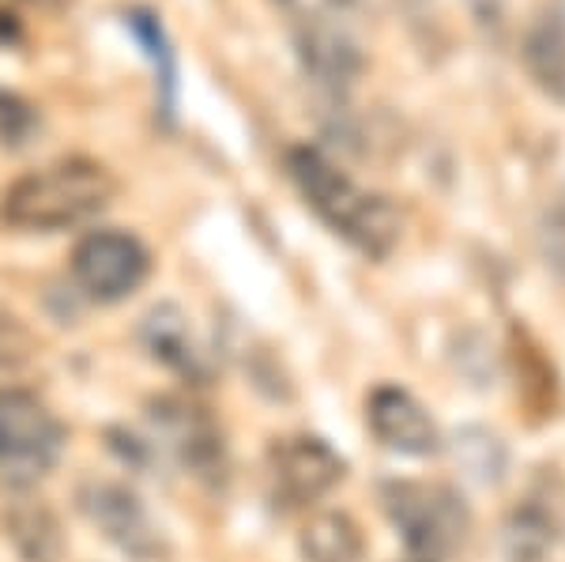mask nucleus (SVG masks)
<instances>
[{
	"instance_id": "nucleus-1",
	"label": "nucleus",
	"mask_w": 565,
	"mask_h": 562,
	"mask_svg": "<svg viewBox=\"0 0 565 562\" xmlns=\"http://www.w3.org/2000/svg\"><path fill=\"white\" fill-rule=\"evenodd\" d=\"M287 170L295 178L298 193L321 220L351 242L359 253L381 261L399 242V215L385 197L362 189L359 181L343 174L332 159H324L317 148H290Z\"/></svg>"
},
{
	"instance_id": "nucleus-2",
	"label": "nucleus",
	"mask_w": 565,
	"mask_h": 562,
	"mask_svg": "<svg viewBox=\"0 0 565 562\" xmlns=\"http://www.w3.org/2000/svg\"><path fill=\"white\" fill-rule=\"evenodd\" d=\"M114 197L117 181L103 162L61 159L12 181L0 197V220L15 231H68L103 212Z\"/></svg>"
},
{
	"instance_id": "nucleus-3",
	"label": "nucleus",
	"mask_w": 565,
	"mask_h": 562,
	"mask_svg": "<svg viewBox=\"0 0 565 562\" xmlns=\"http://www.w3.org/2000/svg\"><path fill=\"white\" fill-rule=\"evenodd\" d=\"M381 502L404 540L407 562H452L468 540L471 513L452 487L396 479L381 487Z\"/></svg>"
},
{
	"instance_id": "nucleus-4",
	"label": "nucleus",
	"mask_w": 565,
	"mask_h": 562,
	"mask_svg": "<svg viewBox=\"0 0 565 562\" xmlns=\"http://www.w3.org/2000/svg\"><path fill=\"white\" fill-rule=\"evenodd\" d=\"M65 449L57 415L26 389H0V476L12 487H31L53 473Z\"/></svg>"
},
{
	"instance_id": "nucleus-5",
	"label": "nucleus",
	"mask_w": 565,
	"mask_h": 562,
	"mask_svg": "<svg viewBox=\"0 0 565 562\" xmlns=\"http://www.w3.org/2000/svg\"><path fill=\"white\" fill-rule=\"evenodd\" d=\"M295 12L298 61L324 91L343 95L366 68L362 45L343 23L348 0H287Z\"/></svg>"
},
{
	"instance_id": "nucleus-6",
	"label": "nucleus",
	"mask_w": 565,
	"mask_h": 562,
	"mask_svg": "<svg viewBox=\"0 0 565 562\" xmlns=\"http://www.w3.org/2000/svg\"><path fill=\"white\" fill-rule=\"evenodd\" d=\"M76 502H79V510H84V518L95 524L121 555H129L136 562L167 559V537H162V529L151 521L140 495L129 491L125 484L106 479V476H87L76 491Z\"/></svg>"
},
{
	"instance_id": "nucleus-7",
	"label": "nucleus",
	"mask_w": 565,
	"mask_h": 562,
	"mask_svg": "<svg viewBox=\"0 0 565 562\" xmlns=\"http://www.w3.org/2000/svg\"><path fill=\"white\" fill-rule=\"evenodd\" d=\"M151 431L159 446L185 468L189 476L207 487H218L226 479V442L212 415L193 401L181 396H159L151 401Z\"/></svg>"
},
{
	"instance_id": "nucleus-8",
	"label": "nucleus",
	"mask_w": 565,
	"mask_h": 562,
	"mask_svg": "<svg viewBox=\"0 0 565 562\" xmlns=\"http://www.w3.org/2000/svg\"><path fill=\"white\" fill-rule=\"evenodd\" d=\"M151 272V253L136 234L90 231L72 250V276L98 303H121L136 295Z\"/></svg>"
},
{
	"instance_id": "nucleus-9",
	"label": "nucleus",
	"mask_w": 565,
	"mask_h": 562,
	"mask_svg": "<svg viewBox=\"0 0 565 562\" xmlns=\"http://www.w3.org/2000/svg\"><path fill=\"white\" fill-rule=\"evenodd\" d=\"M268 476L276 495L287 506H309L324 498L332 487L343 484L348 465L343 457L317 434H290L271 442L268 449Z\"/></svg>"
},
{
	"instance_id": "nucleus-10",
	"label": "nucleus",
	"mask_w": 565,
	"mask_h": 562,
	"mask_svg": "<svg viewBox=\"0 0 565 562\" xmlns=\"http://www.w3.org/2000/svg\"><path fill=\"white\" fill-rule=\"evenodd\" d=\"M366 423L373 438L404 457H430L441 449V434L423 404L399 385H377L366 404Z\"/></svg>"
},
{
	"instance_id": "nucleus-11",
	"label": "nucleus",
	"mask_w": 565,
	"mask_h": 562,
	"mask_svg": "<svg viewBox=\"0 0 565 562\" xmlns=\"http://www.w3.org/2000/svg\"><path fill=\"white\" fill-rule=\"evenodd\" d=\"M140 343L148 348L151 359H159L162 367H170L174 374L189 378V382L204 385L212 367H207V356L200 351V343L193 337V325L181 306L162 303L154 310L143 314L140 321Z\"/></svg>"
},
{
	"instance_id": "nucleus-12",
	"label": "nucleus",
	"mask_w": 565,
	"mask_h": 562,
	"mask_svg": "<svg viewBox=\"0 0 565 562\" xmlns=\"http://www.w3.org/2000/svg\"><path fill=\"white\" fill-rule=\"evenodd\" d=\"M0 529L12 540V548L20 551L23 562H61L65 559V529L61 518L42 502V498H12L0 510Z\"/></svg>"
},
{
	"instance_id": "nucleus-13",
	"label": "nucleus",
	"mask_w": 565,
	"mask_h": 562,
	"mask_svg": "<svg viewBox=\"0 0 565 562\" xmlns=\"http://www.w3.org/2000/svg\"><path fill=\"white\" fill-rule=\"evenodd\" d=\"M521 57L543 95L565 106V0H551L527 26Z\"/></svg>"
},
{
	"instance_id": "nucleus-14",
	"label": "nucleus",
	"mask_w": 565,
	"mask_h": 562,
	"mask_svg": "<svg viewBox=\"0 0 565 562\" xmlns=\"http://www.w3.org/2000/svg\"><path fill=\"white\" fill-rule=\"evenodd\" d=\"M302 555L306 562H362L366 559V537L354 518L340 510H324L309 518L302 529Z\"/></svg>"
},
{
	"instance_id": "nucleus-15",
	"label": "nucleus",
	"mask_w": 565,
	"mask_h": 562,
	"mask_svg": "<svg viewBox=\"0 0 565 562\" xmlns=\"http://www.w3.org/2000/svg\"><path fill=\"white\" fill-rule=\"evenodd\" d=\"M554 548V518L543 506L527 502L505 521V559L509 562H543Z\"/></svg>"
},
{
	"instance_id": "nucleus-16",
	"label": "nucleus",
	"mask_w": 565,
	"mask_h": 562,
	"mask_svg": "<svg viewBox=\"0 0 565 562\" xmlns=\"http://www.w3.org/2000/svg\"><path fill=\"white\" fill-rule=\"evenodd\" d=\"M457 460L468 468V476L482 479V484H501V476H505V446L490 431H463L457 438Z\"/></svg>"
},
{
	"instance_id": "nucleus-17",
	"label": "nucleus",
	"mask_w": 565,
	"mask_h": 562,
	"mask_svg": "<svg viewBox=\"0 0 565 562\" xmlns=\"http://www.w3.org/2000/svg\"><path fill=\"white\" fill-rule=\"evenodd\" d=\"M39 110L31 103H23L12 91H0V140L8 148H26L39 132Z\"/></svg>"
},
{
	"instance_id": "nucleus-18",
	"label": "nucleus",
	"mask_w": 565,
	"mask_h": 562,
	"mask_svg": "<svg viewBox=\"0 0 565 562\" xmlns=\"http://www.w3.org/2000/svg\"><path fill=\"white\" fill-rule=\"evenodd\" d=\"M34 356V337L23 329L20 317L0 310V370L23 367Z\"/></svg>"
},
{
	"instance_id": "nucleus-19",
	"label": "nucleus",
	"mask_w": 565,
	"mask_h": 562,
	"mask_svg": "<svg viewBox=\"0 0 565 562\" xmlns=\"http://www.w3.org/2000/svg\"><path fill=\"white\" fill-rule=\"evenodd\" d=\"M543 257L558 276H565V201H558L551 208V215L543 220Z\"/></svg>"
},
{
	"instance_id": "nucleus-20",
	"label": "nucleus",
	"mask_w": 565,
	"mask_h": 562,
	"mask_svg": "<svg viewBox=\"0 0 565 562\" xmlns=\"http://www.w3.org/2000/svg\"><path fill=\"white\" fill-rule=\"evenodd\" d=\"M479 23H501V0H471Z\"/></svg>"
},
{
	"instance_id": "nucleus-21",
	"label": "nucleus",
	"mask_w": 565,
	"mask_h": 562,
	"mask_svg": "<svg viewBox=\"0 0 565 562\" xmlns=\"http://www.w3.org/2000/svg\"><path fill=\"white\" fill-rule=\"evenodd\" d=\"M26 4H39V8H61L65 0H26Z\"/></svg>"
}]
</instances>
